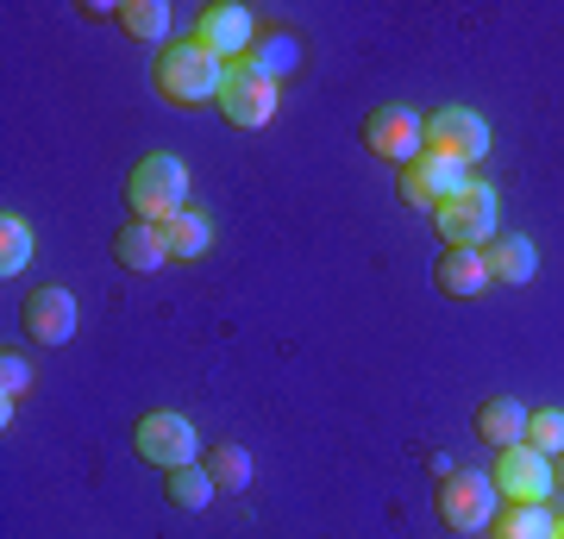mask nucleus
<instances>
[{
	"label": "nucleus",
	"instance_id": "nucleus-16",
	"mask_svg": "<svg viewBox=\"0 0 564 539\" xmlns=\"http://www.w3.org/2000/svg\"><path fill=\"white\" fill-rule=\"evenodd\" d=\"M302 63V39L295 32H258V44L245 51V63H232V69H245V76H263V82H282L289 69Z\"/></svg>",
	"mask_w": 564,
	"mask_h": 539
},
{
	"label": "nucleus",
	"instance_id": "nucleus-24",
	"mask_svg": "<svg viewBox=\"0 0 564 539\" xmlns=\"http://www.w3.org/2000/svg\"><path fill=\"white\" fill-rule=\"evenodd\" d=\"M527 445L545 452V459H558L564 452V408H533V420H527Z\"/></svg>",
	"mask_w": 564,
	"mask_h": 539
},
{
	"label": "nucleus",
	"instance_id": "nucleus-11",
	"mask_svg": "<svg viewBox=\"0 0 564 539\" xmlns=\"http://www.w3.org/2000/svg\"><path fill=\"white\" fill-rule=\"evenodd\" d=\"M20 320H25V339L69 345V339H76V295H69L63 282H44V289H32V295H25Z\"/></svg>",
	"mask_w": 564,
	"mask_h": 539
},
{
	"label": "nucleus",
	"instance_id": "nucleus-25",
	"mask_svg": "<svg viewBox=\"0 0 564 539\" xmlns=\"http://www.w3.org/2000/svg\"><path fill=\"white\" fill-rule=\"evenodd\" d=\"M0 382H7V401H20L25 389H32V364L7 352V358H0Z\"/></svg>",
	"mask_w": 564,
	"mask_h": 539
},
{
	"label": "nucleus",
	"instance_id": "nucleus-5",
	"mask_svg": "<svg viewBox=\"0 0 564 539\" xmlns=\"http://www.w3.org/2000/svg\"><path fill=\"white\" fill-rule=\"evenodd\" d=\"M496 483L477 477V471H452L440 483V520L452 533H489V520H496Z\"/></svg>",
	"mask_w": 564,
	"mask_h": 539
},
{
	"label": "nucleus",
	"instance_id": "nucleus-2",
	"mask_svg": "<svg viewBox=\"0 0 564 539\" xmlns=\"http://www.w3.org/2000/svg\"><path fill=\"white\" fill-rule=\"evenodd\" d=\"M126 207L139 226H170L188 207V163L170 158V151L139 158V170L126 176Z\"/></svg>",
	"mask_w": 564,
	"mask_h": 539
},
{
	"label": "nucleus",
	"instance_id": "nucleus-19",
	"mask_svg": "<svg viewBox=\"0 0 564 539\" xmlns=\"http://www.w3.org/2000/svg\"><path fill=\"white\" fill-rule=\"evenodd\" d=\"M163 496L176 502L182 515H202L207 502L220 496V483L207 477V464H182V471H163Z\"/></svg>",
	"mask_w": 564,
	"mask_h": 539
},
{
	"label": "nucleus",
	"instance_id": "nucleus-26",
	"mask_svg": "<svg viewBox=\"0 0 564 539\" xmlns=\"http://www.w3.org/2000/svg\"><path fill=\"white\" fill-rule=\"evenodd\" d=\"M552 464H558V489H564V452H558V459H552Z\"/></svg>",
	"mask_w": 564,
	"mask_h": 539
},
{
	"label": "nucleus",
	"instance_id": "nucleus-4",
	"mask_svg": "<svg viewBox=\"0 0 564 539\" xmlns=\"http://www.w3.org/2000/svg\"><path fill=\"white\" fill-rule=\"evenodd\" d=\"M364 151L408 170V163L426 151V120L414 107H370V114H364Z\"/></svg>",
	"mask_w": 564,
	"mask_h": 539
},
{
	"label": "nucleus",
	"instance_id": "nucleus-27",
	"mask_svg": "<svg viewBox=\"0 0 564 539\" xmlns=\"http://www.w3.org/2000/svg\"><path fill=\"white\" fill-rule=\"evenodd\" d=\"M552 539H564V520H558V533H552Z\"/></svg>",
	"mask_w": 564,
	"mask_h": 539
},
{
	"label": "nucleus",
	"instance_id": "nucleus-8",
	"mask_svg": "<svg viewBox=\"0 0 564 539\" xmlns=\"http://www.w3.org/2000/svg\"><path fill=\"white\" fill-rule=\"evenodd\" d=\"M195 44L214 51L220 63H245V51L258 44V20H251V7H239V0H214V7H202V20H195Z\"/></svg>",
	"mask_w": 564,
	"mask_h": 539
},
{
	"label": "nucleus",
	"instance_id": "nucleus-7",
	"mask_svg": "<svg viewBox=\"0 0 564 539\" xmlns=\"http://www.w3.org/2000/svg\"><path fill=\"white\" fill-rule=\"evenodd\" d=\"M132 445H139L144 464H158V471H182V464L202 459V440H195V427L182 414H170V408H158V414L139 420V433H132Z\"/></svg>",
	"mask_w": 564,
	"mask_h": 539
},
{
	"label": "nucleus",
	"instance_id": "nucleus-22",
	"mask_svg": "<svg viewBox=\"0 0 564 539\" xmlns=\"http://www.w3.org/2000/svg\"><path fill=\"white\" fill-rule=\"evenodd\" d=\"M207 477L220 483L226 496H239V489H251V452L232 440H220L214 452H207Z\"/></svg>",
	"mask_w": 564,
	"mask_h": 539
},
{
	"label": "nucleus",
	"instance_id": "nucleus-1",
	"mask_svg": "<svg viewBox=\"0 0 564 539\" xmlns=\"http://www.w3.org/2000/svg\"><path fill=\"white\" fill-rule=\"evenodd\" d=\"M226 69L214 51H202L195 39H182V44H163L158 63H151V82H158V95L163 100H176V107H207V100H220L226 95Z\"/></svg>",
	"mask_w": 564,
	"mask_h": 539
},
{
	"label": "nucleus",
	"instance_id": "nucleus-9",
	"mask_svg": "<svg viewBox=\"0 0 564 539\" xmlns=\"http://www.w3.org/2000/svg\"><path fill=\"white\" fill-rule=\"evenodd\" d=\"M433 220H440V239L484 251V245L496 239V188H489V182H470L458 201H445Z\"/></svg>",
	"mask_w": 564,
	"mask_h": 539
},
{
	"label": "nucleus",
	"instance_id": "nucleus-13",
	"mask_svg": "<svg viewBox=\"0 0 564 539\" xmlns=\"http://www.w3.org/2000/svg\"><path fill=\"white\" fill-rule=\"evenodd\" d=\"M433 282H440V295H452V301H470V295H484V289H496L484 251H470V245H445L440 263H433Z\"/></svg>",
	"mask_w": 564,
	"mask_h": 539
},
{
	"label": "nucleus",
	"instance_id": "nucleus-17",
	"mask_svg": "<svg viewBox=\"0 0 564 539\" xmlns=\"http://www.w3.org/2000/svg\"><path fill=\"white\" fill-rule=\"evenodd\" d=\"M163 258H170V245H163L158 226H120L113 233V263H126L132 277H151V270H163Z\"/></svg>",
	"mask_w": 564,
	"mask_h": 539
},
{
	"label": "nucleus",
	"instance_id": "nucleus-18",
	"mask_svg": "<svg viewBox=\"0 0 564 539\" xmlns=\"http://www.w3.org/2000/svg\"><path fill=\"white\" fill-rule=\"evenodd\" d=\"M558 533V515L545 502H508V515L489 520V539H552Z\"/></svg>",
	"mask_w": 564,
	"mask_h": 539
},
{
	"label": "nucleus",
	"instance_id": "nucleus-10",
	"mask_svg": "<svg viewBox=\"0 0 564 539\" xmlns=\"http://www.w3.org/2000/svg\"><path fill=\"white\" fill-rule=\"evenodd\" d=\"M426 151H445V158H464V163H484L489 158L484 114H470V107H440V114H426Z\"/></svg>",
	"mask_w": 564,
	"mask_h": 539
},
{
	"label": "nucleus",
	"instance_id": "nucleus-15",
	"mask_svg": "<svg viewBox=\"0 0 564 539\" xmlns=\"http://www.w3.org/2000/svg\"><path fill=\"white\" fill-rule=\"evenodd\" d=\"M484 263H489V282H502V289H521V282H533V270H540L533 239H521V233H496V239L484 245Z\"/></svg>",
	"mask_w": 564,
	"mask_h": 539
},
{
	"label": "nucleus",
	"instance_id": "nucleus-3",
	"mask_svg": "<svg viewBox=\"0 0 564 539\" xmlns=\"http://www.w3.org/2000/svg\"><path fill=\"white\" fill-rule=\"evenodd\" d=\"M470 163L464 158H445V151H421V158L402 170V182H395V195L408 201V207H433L440 214L445 201H458L464 188H470V176H464Z\"/></svg>",
	"mask_w": 564,
	"mask_h": 539
},
{
	"label": "nucleus",
	"instance_id": "nucleus-12",
	"mask_svg": "<svg viewBox=\"0 0 564 539\" xmlns=\"http://www.w3.org/2000/svg\"><path fill=\"white\" fill-rule=\"evenodd\" d=\"M220 114L239 126V132H263V126L276 120V82L232 69V76H226V95H220Z\"/></svg>",
	"mask_w": 564,
	"mask_h": 539
},
{
	"label": "nucleus",
	"instance_id": "nucleus-23",
	"mask_svg": "<svg viewBox=\"0 0 564 539\" xmlns=\"http://www.w3.org/2000/svg\"><path fill=\"white\" fill-rule=\"evenodd\" d=\"M25 263H32V226H25L20 214H7V220H0V277L13 282Z\"/></svg>",
	"mask_w": 564,
	"mask_h": 539
},
{
	"label": "nucleus",
	"instance_id": "nucleus-6",
	"mask_svg": "<svg viewBox=\"0 0 564 539\" xmlns=\"http://www.w3.org/2000/svg\"><path fill=\"white\" fill-rule=\"evenodd\" d=\"M489 483H496L502 502H545L558 489V464L545 459V452H533V445H508V452H496Z\"/></svg>",
	"mask_w": 564,
	"mask_h": 539
},
{
	"label": "nucleus",
	"instance_id": "nucleus-14",
	"mask_svg": "<svg viewBox=\"0 0 564 539\" xmlns=\"http://www.w3.org/2000/svg\"><path fill=\"white\" fill-rule=\"evenodd\" d=\"M527 420H533V408H521L514 396H489L477 401V440L496 445V452H508V445H527Z\"/></svg>",
	"mask_w": 564,
	"mask_h": 539
},
{
	"label": "nucleus",
	"instance_id": "nucleus-21",
	"mask_svg": "<svg viewBox=\"0 0 564 539\" xmlns=\"http://www.w3.org/2000/svg\"><path fill=\"white\" fill-rule=\"evenodd\" d=\"M120 32L126 39H139V44L170 39V7H163V0H126L120 7Z\"/></svg>",
	"mask_w": 564,
	"mask_h": 539
},
{
	"label": "nucleus",
	"instance_id": "nucleus-20",
	"mask_svg": "<svg viewBox=\"0 0 564 539\" xmlns=\"http://www.w3.org/2000/svg\"><path fill=\"white\" fill-rule=\"evenodd\" d=\"M158 233H163V245H170V258H202L207 245H214V226H207L195 207H182L176 220L158 226Z\"/></svg>",
	"mask_w": 564,
	"mask_h": 539
}]
</instances>
